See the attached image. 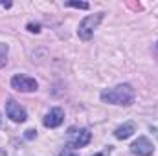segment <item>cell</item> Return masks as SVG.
Returning <instances> with one entry per match:
<instances>
[{
	"label": "cell",
	"mask_w": 158,
	"mask_h": 156,
	"mask_svg": "<svg viewBox=\"0 0 158 156\" xmlns=\"http://www.w3.org/2000/svg\"><path fill=\"white\" fill-rule=\"evenodd\" d=\"M101 99L110 105H119V107H129L134 101V88L131 84H118L112 88H107L101 92Z\"/></svg>",
	"instance_id": "cell-1"
},
{
	"label": "cell",
	"mask_w": 158,
	"mask_h": 156,
	"mask_svg": "<svg viewBox=\"0 0 158 156\" xmlns=\"http://www.w3.org/2000/svg\"><path fill=\"white\" fill-rule=\"evenodd\" d=\"M101 20H103V13H96V15H88V17H85V18L79 22V30H77L79 39L88 40L92 35H94V31L98 30V26H99Z\"/></svg>",
	"instance_id": "cell-2"
},
{
	"label": "cell",
	"mask_w": 158,
	"mask_h": 156,
	"mask_svg": "<svg viewBox=\"0 0 158 156\" xmlns=\"http://www.w3.org/2000/svg\"><path fill=\"white\" fill-rule=\"evenodd\" d=\"M90 130L88 129H70L68 130V145L70 147H85L90 143Z\"/></svg>",
	"instance_id": "cell-3"
},
{
	"label": "cell",
	"mask_w": 158,
	"mask_h": 156,
	"mask_svg": "<svg viewBox=\"0 0 158 156\" xmlns=\"http://www.w3.org/2000/svg\"><path fill=\"white\" fill-rule=\"evenodd\" d=\"M11 88H15L19 92H35L39 88V84H37L35 79L30 77V76L17 74V76H13V79H11Z\"/></svg>",
	"instance_id": "cell-4"
},
{
	"label": "cell",
	"mask_w": 158,
	"mask_h": 156,
	"mask_svg": "<svg viewBox=\"0 0 158 156\" xmlns=\"http://www.w3.org/2000/svg\"><path fill=\"white\" fill-rule=\"evenodd\" d=\"M6 114L7 117L11 119V121H15V123H24L26 119H28V114H26V110L20 107V103H17L15 99H9L7 103H6Z\"/></svg>",
	"instance_id": "cell-5"
},
{
	"label": "cell",
	"mask_w": 158,
	"mask_h": 156,
	"mask_svg": "<svg viewBox=\"0 0 158 156\" xmlns=\"http://www.w3.org/2000/svg\"><path fill=\"white\" fill-rule=\"evenodd\" d=\"M153 151H155V145H153V142H151L149 138H145V136H140V138H138L136 142H132V145H131V153H132V154H138V156H151Z\"/></svg>",
	"instance_id": "cell-6"
},
{
	"label": "cell",
	"mask_w": 158,
	"mask_h": 156,
	"mask_svg": "<svg viewBox=\"0 0 158 156\" xmlns=\"http://www.w3.org/2000/svg\"><path fill=\"white\" fill-rule=\"evenodd\" d=\"M63 119H64V112H63V109L55 107V109H52V110L44 116L42 123H44V127H48V129H55V127H59V125L63 123Z\"/></svg>",
	"instance_id": "cell-7"
},
{
	"label": "cell",
	"mask_w": 158,
	"mask_h": 156,
	"mask_svg": "<svg viewBox=\"0 0 158 156\" xmlns=\"http://www.w3.org/2000/svg\"><path fill=\"white\" fill-rule=\"evenodd\" d=\"M134 132H136V125H134L132 121H127V123L119 125L118 129L114 130V136H116L118 140H127V138H131Z\"/></svg>",
	"instance_id": "cell-8"
},
{
	"label": "cell",
	"mask_w": 158,
	"mask_h": 156,
	"mask_svg": "<svg viewBox=\"0 0 158 156\" xmlns=\"http://www.w3.org/2000/svg\"><path fill=\"white\" fill-rule=\"evenodd\" d=\"M6 55H7V44H0V68L6 64Z\"/></svg>",
	"instance_id": "cell-9"
},
{
	"label": "cell",
	"mask_w": 158,
	"mask_h": 156,
	"mask_svg": "<svg viewBox=\"0 0 158 156\" xmlns=\"http://www.w3.org/2000/svg\"><path fill=\"white\" fill-rule=\"evenodd\" d=\"M66 6H70V7H77V9H88V4H86V2H76V0L66 2Z\"/></svg>",
	"instance_id": "cell-10"
},
{
	"label": "cell",
	"mask_w": 158,
	"mask_h": 156,
	"mask_svg": "<svg viewBox=\"0 0 158 156\" xmlns=\"http://www.w3.org/2000/svg\"><path fill=\"white\" fill-rule=\"evenodd\" d=\"M28 30H30V31H33V33H39L40 26H39V24H28Z\"/></svg>",
	"instance_id": "cell-11"
},
{
	"label": "cell",
	"mask_w": 158,
	"mask_h": 156,
	"mask_svg": "<svg viewBox=\"0 0 158 156\" xmlns=\"http://www.w3.org/2000/svg\"><path fill=\"white\" fill-rule=\"evenodd\" d=\"M59 156H77V154H76L74 151H64V153H61Z\"/></svg>",
	"instance_id": "cell-12"
},
{
	"label": "cell",
	"mask_w": 158,
	"mask_h": 156,
	"mask_svg": "<svg viewBox=\"0 0 158 156\" xmlns=\"http://www.w3.org/2000/svg\"><path fill=\"white\" fill-rule=\"evenodd\" d=\"M94 156H103V154H94Z\"/></svg>",
	"instance_id": "cell-13"
}]
</instances>
